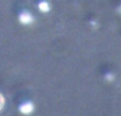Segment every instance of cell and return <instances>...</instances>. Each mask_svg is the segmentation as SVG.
Instances as JSON below:
<instances>
[{
	"label": "cell",
	"mask_w": 121,
	"mask_h": 116,
	"mask_svg": "<svg viewBox=\"0 0 121 116\" xmlns=\"http://www.w3.org/2000/svg\"><path fill=\"white\" fill-rule=\"evenodd\" d=\"M18 19H19V21H20L22 25H31V23L34 21V17L32 16V14H30L29 12L20 13Z\"/></svg>",
	"instance_id": "obj_1"
},
{
	"label": "cell",
	"mask_w": 121,
	"mask_h": 116,
	"mask_svg": "<svg viewBox=\"0 0 121 116\" xmlns=\"http://www.w3.org/2000/svg\"><path fill=\"white\" fill-rule=\"evenodd\" d=\"M33 109H34L33 104L30 103V102L23 103V104H21V106L19 107V111H20L21 113H23V114H30V113H32Z\"/></svg>",
	"instance_id": "obj_2"
},
{
	"label": "cell",
	"mask_w": 121,
	"mask_h": 116,
	"mask_svg": "<svg viewBox=\"0 0 121 116\" xmlns=\"http://www.w3.org/2000/svg\"><path fill=\"white\" fill-rule=\"evenodd\" d=\"M38 8H39V10L44 13H47L49 10H50V5H49V3L46 1H40L39 4H38Z\"/></svg>",
	"instance_id": "obj_3"
},
{
	"label": "cell",
	"mask_w": 121,
	"mask_h": 116,
	"mask_svg": "<svg viewBox=\"0 0 121 116\" xmlns=\"http://www.w3.org/2000/svg\"><path fill=\"white\" fill-rule=\"evenodd\" d=\"M3 107H4V98H3V96L0 94V111L2 110Z\"/></svg>",
	"instance_id": "obj_4"
}]
</instances>
